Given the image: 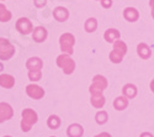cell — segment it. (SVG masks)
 Instances as JSON below:
<instances>
[{
    "mask_svg": "<svg viewBox=\"0 0 154 137\" xmlns=\"http://www.w3.org/2000/svg\"><path fill=\"white\" fill-rule=\"evenodd\" d=\"M4 137H11V136H4Z\"/></svg>",
    "mask_w": 154,
    "mask_h": 137,
    "instance_id": "d6a6232c",
    "label": "cell"
},
{
    "mask_svg": "<svg viewBox=\"0 0 154 137\" xmlns=\"http://www.w3.org/2000/svg\"><path fill=\"white\" fill-rule=\"evenodd\" d=\"M74 43H75V37L67 32V33H63L59 39V45H60V49L62 52L64 53H68V54H73V47H74Z\"/></svg>",
    "mask_w": 154,
    "mask_h": 137,
    "instance_id": "5b68a950",
    "label": "cell"
},
{
    "mask_svg": "<svg viewBox=\"0 0 154 137\" xmlns=\"http://www.w3.org/2000/svg\"><path fill=\"white\" fill-rule=\"evenodd\" d=\"M15 85V78L10 74H2L0 76V86L6 89H11Z\"/></svg>",
    "mask_w": 154,
    "mask_h": 137,
    "instance_id": "9a60e30c",
    "label": "cell"
},
{
    "mask_svg": "<svg viewBox=\"0 0 154 137\" xmlns=\"http://www.w3.org/2000/svg\"><path fill=\"white\" fill-rule=\"evenodd\" d=\"M47 30L45 29V27H42V26H38V27H36L33 31H32V39L36 41V42H43V41H46V39H47Z\"/></svg>",
    "mask_w": 154,
    "mask_h": 137,
    "instance_id": "8fae6325",
    "label": "cell"
},
{
    "mask_svg": "<svg viewBox=\"0 0 154 137\" xmlns=\"http://www.w3.org/2000/svg\"><path fill=\"white\" fill-rule=\"evenodd\" d=\"M127 106H128V99L126 96H117L113 100V107L119 111L125 110Z\"/></svg>",
    "mask_w": 154,
    "mask_h": 137,
    "instance_id": "d6986e66",
    "label": "cell"
},
{
    "mask_svg": "<svg viewBox=\"0 0 154 137\" xmlns=\"http://www.w3.org/2000/svg\"><path fill=\"white\" fill-rule=\"evenodd\" d=\"M38 120L36 111L32 109H25L22 111V120H21V130L23 132H29L31 127L35 125Z\"/></svg>",
    "mask_w": 154,
    "mask_h": 137,
    "instance_id": "7a4b0ae2",
    "label": "cell"
},
{
    "mask_svg": "<svg viewBox=\"0 0 154 137\" xmlns=\"http://www.w3.org/2000/svg\"><path fill=\"white\" fill-rule=\"evenodd\" d=\"M26 94L30 98L38 100V99H42L45 96V90L41 88V86H38L37 84H29L26 86Z\"/></svg>",
    "mask_w": 154,
    "mask_h": 137,
    "instance_id": "ba28073f",
    "label": "cell"
},
{
    "mask_svg": "<svg viewBox=\"0 0 154 137\" xmlns=\"http://www.w3.org/2000/svg\"><path fill=\"white\" fill-rule=\"evenodd\" d=\"M122 93L123 96H126L127 99H133L137 95V88L133 84H126L122 88Z\"/></svg>",
    "mask_w": 154,
    "mask_h": 137,
    "instance_id": "ac0fdd59",
    "label": "cell"
},
{
    "mask_svg": "<svg viewBox=\"0 0 154 137\" xmlns=\"http://www.w3.org/2000/svg\"><path fill=\"white\" fill-rule=\"evenodd\" d=\"M100 3H101V5L104 6L105 9H109L112 5V0H100Z\"/></svg>",
    "mask_w": 154,
    "mask_h": 137,
    "instance_id": "484cf974",
    "label": "cell"
},
{
    "mask_svg": "<svg viewBox=\"0 0 154 137\" xmlns=\"http://www.w3.org/2000/svg\"><path fill=\"white\" fill-rule=\"evenodd\" d=\"M95 120H96V122L99 123V125H104V123H106L107 120H109V115H107V113L105 110H101L95 115Z\"/></svg>",
    "mask_w": 154,
    "mask_h": 137,
    "instance_id": "cb8c5ba5",
    "label": "cell"
},
{
    "mask_svg": "<svg viewBox=\"0 0 154 137\" xmlns=\"http://www.w3.org/2000/svg\"><path fill=\"white\" fill-rule=\"evenodd\" d=\"M4 69V66H3V63H0V72H2Z\"/></svg>",
    "mask_w": 154,
    "mask_h": 137,
    "instance_id": "1f68e13d",
    "label": "cell"
},
{
    "mask_svg": "<svg viewBox=\"0 0 154 137\" xmlns=\"http://www.w3.org/2000/svg\"><path fill=\"white\" fill-rule=\"evenodd\" d=\"M84 27H85V31L86 32H94L97 29V21H96V19H94V17L88 19L85 21Z\"/></svg>",
    "mask_w": 154,
    "mask_h": 137,
    "instance_id": "603a6c76",
    "label": "cell"
},
{
    "mask_svg": "<svg viewBox=\"0 0 154 137\" xmlns=\"http://www.w3.org/2000/svg\"><path fill=\"white\" fill-rule=\"evenodd\" d=\"M90 103L96 109H101L102 106L105 105V96L100 94V95H91V99H90Z\"/></svg>",
    "mask_w": 154,
    "mask_h": 137,
    "instance_id": "ffe728a7",
    "label": "cell"
},
{
    "mask_svg": "<svg viewBox=\"0 0 154 137\" xmlns=\"http://www.w3.org/2000/svg\"><path fill=\"white\" fill-rule=\"evenodd\" d=\"M139 137H154V136H153L152 133H149V132H143Z\"/></svg>",
    "mask_w": 154,
    "mask_h": 137,
    "instance_id": "f546056e",
    "label": "cell"
},
{
    "mask_svg": "<svg viewBox=\"0 0 154 137\" xmlns=\"http://www.w3.org/2000/svg\"><path fill=\"white\" fill-rule=\"evenodd\" d=\"M126 53H127V45L120 39L113 42V49L110 53V61L112 63H121Z\"/></svg>",
    "mask_w": 154,
    "mask_h": 137,
    "instance_id": "6da1fadb",
    "label": "cell"
},
{
    "mask_svg": "<svg viewBox=\"0 0 154 137\" xmlns=\"http://www.w3.org/2000/svg\"><path fill=\"white\" fill-rule=\"evenodd\" d=\"M16 30L22 35H29L33 31L32 22L27 17H20L16 22Z\"/></svg>",
    "mask_w": 154,
    "mask_h": 137,
    "instance_id": "52a82bcc",
    "label": "cell"
},
{
    "mask_svg": "<svg viewBox=\"0 0 154 137\" xmlns=\"http://www.w3.org/2000/svg\"><path fill=\"white\" fill-rule=\"evenodd\" d=\"M149 5H150V9H152V16H153V19H154V0H150Z\"/></svg>",
    "mask_w": 154,
    "mask_h": 137,
    "instance_id": "f1b7e54d",
    "label": "cell"
},
{
    "mask_svg": "<svg viewBox=\"0 0 154 137\" xmlns=\"http://www.w3.org/2000/svg\"><path fill=\"white\" fill-rule=\"evenodd\" d=\"M150 90H152V92L154 93V79H153V80L150 82Z\"/></svg>",
    "mask_w": 154,
    "mask_h": 137,
    "instance_id": "4dcf8cb0",
    "label": "cell"
},
{
    "mask_svg": "<svg viewBox=\"0 0 154 137\" xmlns=\"http://www.w3.org/2000/svg\"><path fill=\"white\" fill-rule=\"evenodd\" d=\"M51 137H56V136H51Z\"/></svg>",
    "mask_w": 154,
    "mask_h": 137,
    "instance_id": "836d02e7",
    "label": "cell"
},
{
    "mask_svg": "<svg viewBox=\"0 0 154 137\" xmlns=\"http://www.w3.org/2000/svg\"><path fill=\"white\" fill-rule=\"evenodd\" d=\"M53 16H54V19L57 21L64 22V21H67V19L69 17V11L66 8H63V6H57L53 10Z\"/></svg>",
    "mask_w": 154,
    "mask_h": 137,
    "instance_id": "30bf717a",
    "label": "cell"
},
{
    "mask_svg": "<svg viewBox=\"0 0 154 137\" xmlns=\"http://www.w3.org/2000/svg\"><path fill=\"white\" fill-rule=\"evenodd\" d=\"M104 37H105V40H106L107 42L111 43V42H115V41L120 40L121 35H120L119 30H116V29H109V30H106Z\"/></svg>",
    "mask_w": 154,
    "mask_h": 137,
    "instance_id": "e0dca14e",
    "label": "cell"
},
{
    "mask_svg": "<svg viewBox=\"0 0 154 137\" xmlns=\"http://www.w3.org/2000/svg\"><path fill=\"white\" fill-rule=\"evenodd\" d=\"M26 67L29 70H36V69H42L43 67V62L41 58L38 57H31L26 62Z\"/></svg>",
    "mask_w": 154,
    "mask_h": 137,
    "instance_id": "5bb4252c",
    "label": "cell"
},
{
    "mask_svg": "<svg viewBox=\"0 0 154 137\" xmlns=\"http://www.w3.org/2000/svg\"><path fill=\"white\" fill-rule=\"evenodd\" d=\"M94 137H111V135L107 133V132H101V133H99V135H96Z\"/></svg>",
    "mask_w": 154,
    "mask_h": 137,
    "instance_id": "83f0119b",
    "label": "cell"
},
{
    "mask_svg": "<svg viewBox=\"0 0 154 137\" xmlns=\"http://www.w3.org/2000/svg\"><path fill=\"white\" fill-rule=\"evenodd\" d=\"M47 126L52 130H57L60 126V119L57 115H51L47 120Z\"/></svg>",
    "mask_w": 154,
    "mask_h": 137,
    "instance_id": "7402d4cb",
    "label": "cell"
},
{
    "mask_svg": "<svg viewBox=\"0 0 154 137\" xmlns=\"http://www.w3.org/2000/svg\"><path fill=\"white\" fill-rule=\"evenodd\" d=\"M11 17H12V15L6 9V6L4 4H0V22H8L11 20Z\"/></svg>",
    "mask_w": 154,
    "mask_h": 137,
    "instance_id": "44dd1931",
    "label": "cell"
},
{
    "mask_svg": "<svg viewBox=\"0 0 154 137\" xmlns=\"http://www.w3.org/2000/svg\"><path fill=\"white\" fill-rule=\"evenodd\" d=\"M47 3V0H35V6L36 8H43Z\"/></svg>",
    "mask_w": 154,
    "mask_h": 137,
    "instance_id": "4316f807",
    "label": "cell"
},
{
    "mask_svg": "<svg viewBox=\"0 0 154 137\" xmlns=\"http://www.w3.org/2000/svg\"><path fill=\"white\" fill-rule=\"evenodd\" d=\"M123 17L127 20V21H130V22H134L138 20L139 17V12L137 9L134 8H126L123 10Z\"/></svg>",
    "mask_w": 154,
    "mask_h": 137,
    "instance_id": "4fadbf2b",
    "label": "cell"
},
{
    "mask_svg": "<svg viewBox=\"0 0 154 137\" xmlns=\"http://www.w3.org/2000/svg\"><path fill=\"white\" fill-rule=\"evenodd\" d=\"M14 115V110L8 103H0V123L10 120Z\"/></svg>",
    "mask_w": 154,
    "mask_h": 137,
    "instance_id": "9c48e42d",
    "label": "cell"
},
{
    "mask_svg": "<svg viewBox=\"0 0 154 137\" xmlns=\"http://www.w3.org/2000/svg\"><path fill=\"white\" fill-rule=\"evenodd\" d=\"M57 66L62 68L64 74H72L75 69V62L72 59L70 54L64 53L57 57Z\"/></svg>",
    "mask_w": 154,
    "mask_h": 137,
    "instance_id": "3957f363",
    "label": "cell"
},
{
    "mask_svg": "<svg viewBox=\"0 0 154 137\" xmlns=\"http://www.w3.org/2000/svg\"><path fill=\"white\" fill-rule=\"evenodd\" d=\"M106 88H107L106 78L97 74V76H95L93 78V84L90 85V88H89V92H90L91 95H100Z\"/></svg>",
    "mask_w": 154,
    "mask_h": 137,
    "instance_id": "277c9868",
    "label": "cell"
},
{
    "mask_svg": "<svg viewBox=\"0 0 154 137\" xmlns=\"http://www.w3.org/2000/svg\"><path fill=\"white\" fill-rule=\"evenodd\" d=\"M42 77V72L41 69H36V70H29V78L32 82H38Z\"/></svg>",
    "mask_w": 154,
    "mask_h": 137,
    "instance_id": "d4e9b609",
    "label": "cell"
},
{
    "mask_svg": "<svg viewBox=\"0 0 154 137\" xmlns=\"http://www.w3.org/2000/svg\"><path fill=\"white\" fill-rule=\"evenodd\" d=\"M15 54V47L10 43L8 39L0 37V59L8 61Z\"/></svg>",
    "mask_w": 154,
    "mask_h": 137,
    "instance_id": "8992f818",
    "label": "cell"
},
{
    "mask_svg": "<svg viewBox=\"0 0 154 137\" xmlns=\"http://www.w3.org/2000/svg\"><path fill=\"white\" fill-rule=\"evenodd\" d=\"M68 137H82L84 135V129L79 123H72L67 130Z\"/></svg>",
    "mask_w": 154,
    "mask_h": 137,
    "instance_id": "7c38bea8",
    "label": "cell"
},
{
    "mask_svg": "<svg viewBox=\"0 0 154 137\" xmlns=\"http://www.w3.org/2000/svg\"><path fill=\"white\" fill-rule=\"evenodd\" d=\"M137 53L142 59H148L152 56V49L148 47V45L142 42V43H139L137 46Z\"/></svg>",
    "mask_w": 154,
    "mask_h": 137,
    "instance_id": "2e32d148",
    "label": "cell"
}]
</instances>
